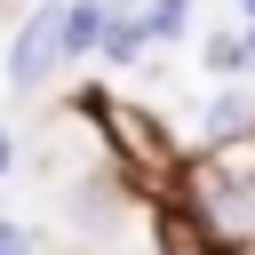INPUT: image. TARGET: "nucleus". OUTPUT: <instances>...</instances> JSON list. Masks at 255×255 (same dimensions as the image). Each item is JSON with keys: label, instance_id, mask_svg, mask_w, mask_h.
Listing matches in <instances>:
<instances>
[{"label": "nucleus", "instance_id": "nucleus-2", "mask_svg": "<svg viewBox=\"0 0 255 255\" xmlns=\"http://www.w3.org/2000/svg\"><path fill=\"white\" fill-rule=\"evenodd\" d=\"M72 112L104 135V159H112V175H120L128 191H167V175H175L183 143L167 135V120H159L151 104L120 96V88H80V96H72Z\"/></svg>", "mask_w": 255, "mask_h": 255}, {"label": "nucleus", "instance_id": "nucleus-9", "mask_svg": "<svg viewBox=\"0 0 255 255\" xmlns=\"http://www.w3.org/2000/svg\"><path fill=\"white\" fill-rule=\"evenodd\" d=\"M207 72L215 80H247V40L239 32H207Z\"/></svg>", "mask_w": 255, "mask_h": 255}, {"label": "nucleus", "instance_id": "nucleus-11", "mask_svg": "<svg viewBox=\"0 0 255 255\" xmlns=\"http://www.w3.org/2000/svg\"><path fill=\"white\" fill-rule=\"evenodd\" d=\"M16 175V128H0V183Z\"/></svg>", "mask_w": 255, "mask_h": 255}, {"label": "nucleus", "instance_id": "nucleus-14", "mask_svg": "<svg viewBox=\"0 0 255 255\" xmlns=\"http://www.w3.org/2000/svg\"><path fill=\"white\" fill-rule=\"evenodd\" d=\"M223 8H231V0H223Z\"/></svg>", "mask_w": 255, "mask_h": 255}, {"label": "nucleus", "instance_id": "nucleus-10", "mask_svg": "<svg viewBox=\"0 0 255 255\" xmlns=\"http://www.w3.org/2000/svg\"><path fill=\"white\" fill-rule=\"evenodd\" d=\"M0 255H40V239H32V223H16V215H0Z\"/></svg>", "mask_w": 255, "mask_h": 255}, {"label": "nucleus", "instance_id": "nucleus-4", "mask_svg": "<svg viewBox=\"0 0 255 255\" xmlns=\"http://www.w3.org/2000/svg\"><path fill=\"white\" fill-rule=\"evenodd\" d=\"M231 135H255V96L239 80H223L207 104H199V143H231Z\"/></svg>", "mask_w": 255, "mask_h": 255}, {"label": "nucleus", "instance_id": "nucleus-6", "mask_svg": "<svg viewBox=\"0 0 255 255\" xmlns=\"http://www.w3.org/2000/svg\"><path fill=\"white\" fill-rule=\"evenodd\" d=\"M135 24H143V40H151V48H175V40L191 32V0H143V8H135Z\"/></svg>", "mask_w": 255, "mask_h": 255}, {"label": "nucleus", "instance_id": "nucleus-13", "mask_svg": "<svg viewBox=\"0 0 255 255\" xmlns=\"http://www.w3.org/2000/svg\"><path fill=\"white\" fill-rule=\"evenodd\" d=\"M231 8H239V24H255V0H231Z\"/></svg>", "mask_w": 255, "mask_h": 255}, {"label": "nucleus", "instance_id": "nucleus-7", "mask_svg": "<svg viewBox=\"0 0 255 255\" xmlns=\"http://www.w3.org/2000/svg\"><path fill=\"white\" fill-rule=\"evenodd\" d=\"M96 56H104V64H143V56H151V40H143V24H135V16H112V24H104V40H96Z\"/></svg>", "mask_w": 255, "mask_h": 255}, {"label": "nucleus", "instance_id": "nucleus-8", "mask_svg": "<svg viewBox=\"0 0 255 255\" xmlns=\"http://www.w3.org/2000/svg\"><path fill=\"white\" fill-rule=\"evenodd\" d=\"M151 247H159V255H223V247H207L175 207H159V215H151Z\"/></svg>", "mask_w": 255, "mask_h": 255}, {"label": "nucleus", "instance_id": "nucleus-3", "mask_svg": "<svg viewBox=\"0 0 255 255\" xmlns=\"http://www.w3.org/2000/svg\"><path fill=\"white\" fill-rule=\"evenodd\" d=\"M56 72H64V0H32V16H24L16 40H8V88L32 96V88H48Z\"/></svg>", "mask_w": 255, "mask_h": 255}, {"label": "nucleus", "instance_id": "nucleus-12", "mask_svg": "<svg viewBox=\"0 0 255 255\" xmlns=\"http://www.w3.org/2000/svg\"><path fill=\"white\" fill-rule=\"evenodd\" d=\"M239 40H247V72H255V24H239Z\"/></svg>", "mask_w": 255, "mask_h": 255}, {"label": "nucleus", "instance_id": "nucleus-1", "mask_svg": "<svg viewBox=\"0 0 255 255\" xmlns=\"http://www.w3.org/2000/svg\"><path fill=\"white\" fill-rule=\"evenodd\" d=\"M207 247L223 255H255V135H231V143H199L175 159L167 175V199Z\"/></svg>", "mask_w": 255, "mask_h": 255}, {"label": "nucleus", "instance_id": "nucleus-5", "mask_svg": "<svg viewBox=\"0 0 255 255\" xmlns=\"http://www.w3.org/2000/svg\"><path fill=\"white\" fill-rule=\"evenodd\" d=\"M104 8L96 0H64V64H80V56H96V40H104Z\"/></svg>", "mask_w": 255, "mask_h": 255}]
</instances>
